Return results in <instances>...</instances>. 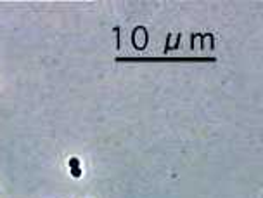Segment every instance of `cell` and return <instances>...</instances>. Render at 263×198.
Returning a JSON list of instances; mask_svg holds the SVG:
<instances>
[{
	"instance_id": "obj_1",
	"label": "cell",
	"mask_w": 263,
	"mask_h": 198,
	"mask_svg": "<svg viewBox=\"0 0 263 198\" xmlns=\"http://www.w3.org/2000/svg\"><path fill=\"white\" fill-rule=\"evenodd\" d=\"M69 167H71V169L80 167V160H78V158H71V160H69Z\"/></svg>"
},
{
	"instance_id": "obj_2",
	"label": "cell",
	"mask_w": 263,
	"mask_h": 198,
	"mask_svg": "<svg viewBox=\"0 0 263 198\" xmlns=\"http://www.w3.org/2000/svg\"><path fill=\"white\" fill-rule=\"evenodd\" d=\"M71 176H73V177H80V176H81V169H80V167L71 169Z\"/></svg>"
}]
</instances>
